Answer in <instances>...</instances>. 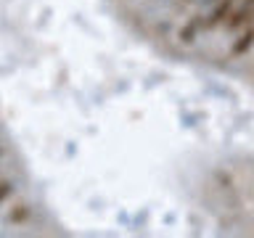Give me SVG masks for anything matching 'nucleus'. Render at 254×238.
I'll return each instance as SVG.
<instances>
[{
  "mask_svg": "<svg viewBox=\"0 0 254 238\" xmlns=\"http://www.w3.org/2000/svg\"><path fill=\"white\" fill-rule=\"evenodd\" d=\"M236 8L233 0H217V5L212 8V13L204 19V29H214V27H222L225 19L230 16V11Z\"/></svg>",
  "mask_w": 254,
  "mask_h": 238,
  "instance_id": "2",
  "label": "nucleus"
},
{
  "mask_svg": "<svg viewBox=\"0 0 254 238\" xmlns=\"http://www.w3.org/2000/svg\"><path fill=\"white\" fill-rule=\"evenodd\" d=\"M244 3H246V5H254V0H244Z\"/></svg>",
  "mask_w": 254,
  "mask_h": 238,
  "instance_id": "7",
  "label": "nucleus"
},
{
  "mask_svg": "<svg viewBox=\"0 0 254 238\" xmlns=\"http://www.w3.org/2000/svg\"><path fill=\"white\" fill-rule=\"evenodd\" d=\"M249 24H254V5H241V8H233L230 11V16L225 19V27L230 32H241L244 27H249Z\"/></svg>",
  "mask_w": 254,
  "mask_h": 238,
  "instance_id": "1",
  "label": "nucleus"
},
{
  "mask_svg": "<svg viewBox=\"0 0 254 238\" xmlns=\"http://www.w3.org/2000/svg\"><path fill=\"white\" fill-rule=\"evenodd\" d=\"M13 193V185H11V180H0V206H3L8 201V196Z\"/></svg>",
  "mask_w": 254,
  "mask_h": 238,
  "instance_id": "6",
  "label": "nucleus"
},
{
  "mask_svg": "<svg viewBox=\"0 0 254 238\" xmlns=\"http://www.w3.org/2000/svg\"><path fill=\"white\" fill-rule=\"evenodd\" d=\"M27 217H29V206L27 204H16L13 212L8 214V220H11V222H24Z\"/></svg>",
  "mask_w": 254,
  "mask_h": 238,
  "instance_id": "5",
  "label": "nucleus"
},
{
  "mask_svg": "<svg viewBox=\"0 0 254 238\" xmlns=\"http://www.w3.org/2000/svg\"><path fill=\"white\" fill-rule=\"evenodd\" d=\"M252 48H254V24L244 27L241 35L233 40V45H230V56H244V53H249Z\"/></svg>",
  "mask_w": 254,
  "mask_h": 238,
  "instance_id": "3",
  "label": "nucleus"
},
{
  "mask_svg": "<svg viewBox=\"0 0 254 238\" xmlns=\"http://www.w3.org/2000/svg\"><path fill=\"white\" fill-rule=\"evenodd\" d=\"M204 29V16H193L190 21H186L180 27V43H193V40L198 37V32Z\"/></svg>",
  "mask_w": 254,
  "mask_h": 238,
  "instance_id": "4",
  "label": "nucleus"
}]
</instances>
